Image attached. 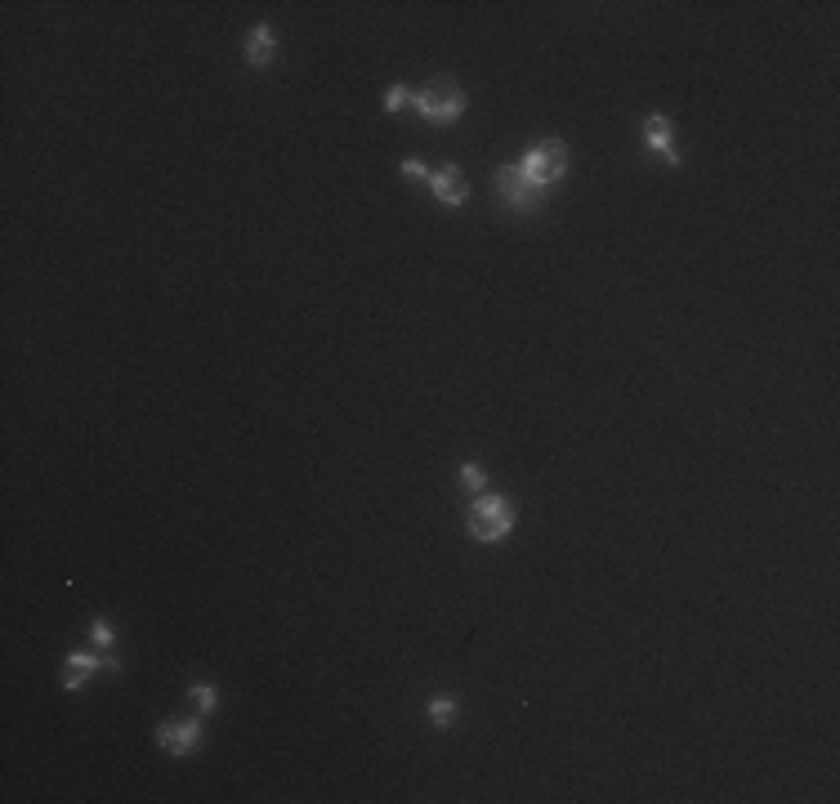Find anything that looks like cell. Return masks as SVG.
Instances as JSON below:
<instances>
[{"label": "cell", "mask_w": 840, "mask_h": 804, "mask_svg": "<svg viewBox=\"0 0 840 804\" xmlns=\"http://www.w3.org/2000/svg\"><path fill=\"white\" fill-rule=\"evenodd\" d=\"M429 188H434V197L443 201V206H465L470 201V184H465V175L456 166H443V170H429L425 179Z\"/></svg>", "instance_id": "obj_7"}, {"label": "cell", "mask_w": 840, "mask_h": 804, "mask_svg": "<svg viewBox=\"0 0 840 804\" xmlns=\"http://www.w3.org/2000/svg\"><path fill=\"white\" fill-rule=\"evenodd\" d=\"M456 711H461V706H456V697H434V702H429V724H434V729H452Z\"/></svg>", "instance_id": "obj_10"}, {"label": "cell", "mask_w": 840, "mask_h": 804, "mask_svg": "<svg viewBox=\"0 0 840 804\" xmlns=\"http://www.w3.org/2000/svg\"><path fill=\"white\" fill-rule=\"evenodd\" d=\"M99 666H108V670H121L117 666V657H94V653H68V675H63V688L68 693H81L85 688V679L94 675Z\"/></svg>", "instance_id": "obj_8"}, {"label": "cell", "mask_w": 840, "mask_h": 804, "mask_svg": "<svg viewBox=\"0 0 840 804\" xmlns=\"http://www.w3.org/2000/svg\"><path fill=\"white\" fill-rule=\"evenodd\" d=\"M90 635H94V644H99L103 653H112V648H117V635H112V626H108V621H94V626H90Z\"/></svg>", "instance_id": "obj_13"}, {"label": "cell", "mask_w": 840, "mask_h": 804, "mask_svg": "<svg viewBox=\"0 0 840 804\" xmlns=\"http://www.w3.org/2000/svg\"><path fill=\"white\" fill-rule=\"evenodd\" d=\"M496 193H501V201L514 210V215H532V210H541V201L550 197L546 188H537L528 175H523V166L496 170Z\"/></svg>", "instance_id": "obj_4"}, {"label": "cell", "mask_w": 840, "mask_h": 804, "mask_svg": "<svg viewBox=\"0 0 840 804\" xmlns=\"http://www.w3.org/2000/svg\"><path fill=\"white\" fill-rule=\"evenodd\" d=\"M644 143H648V152H657L662 161L680 166V152H675V130H671V117H666V112H648V121H644Z\"/></svg>", "instance_id": "obj_6"}, {"label": "cell", "mask_w": 840, "mask_h": 804, "mask_svg": "<svg viewBox=\"0 0 840 804\" xmlns=\"http://www.w3.org/2000/svg\"><path fill=\"white\" fill-rule=\"evenodd\" d=\"M278 59V32L269 23H255L251 36H246V63L251 67H269Z\"/></svg>", "instance_id": "obj_9"}, {"label": "cell", "mask_w": 840, "mask_h": 804, "mask_svg": "<svg viewBox=\"0 0 840 804\" xmlns=\"http://www.w3.org/2000/svg\"><path fill=\"white\" fill-rule=\"evenodd\" d=\"M456 474H461V487H470V492H483V487H488V474H483L474 461H465Z\"/></svg>", "instance_id": "obj_11"}, {"label": "cell", "mask_w": 840, "mask_h": 804, "mask_svg": "<svg viewBox=\"0 0 840 804\" xmlns=\"http://www.w3.org/2000/svg\"><path fill=\"white\" fill-rule=\"evenodd\" d=\"M465 528H470L474 541L496 545L514 532V505L510 496H496V492H479V501L465 510Z\"/></svg>", "instance_id": "obj_1"}, {"label": "cell", "mask_w": 840, "mask_h": 804, "mask_svg": "<svg viewBox=\"0 0 840 804\" xmlns=\"http://www.w3.org/2000/svg\"><path fill=\"white\" fill-rule=\"evenodd\" d=\"M157 742L166 755H188L197 751V742H202V720H170L157 729Z\"/></svg>", "instance_id": "obj_5"}, {"label": "cell", "mask_w": 840, "mask_h": 804, "mask_svg": "<svg viewBox=\"0 0 840 804\" xmlns=\"http://www.w3.org/2000/svg\"><path fill=\"white\" fill-rule=\"evenodd\" d=\"M519 166H523V175H528L532 184L546 188V193H550V188H555L559 179L568 175V143H563V139H541V143H532L528 157H523Z\"/></svg>", "instance_id": "obj_3"}, {"label": "cell", "mask_w": 840, "mask_h": 804, "mask_svg": "<svg viewBox=\"0 0 840 804\" xmlns=\"http://www.w3.org/2000/svg\"><path fill=\"white\" fill-rule=\"evenodd\" d=\"M193 702H197V711H202V715L215 711V702H219L215 684H193Z\"/></svg>", "instance_id": "obj_12"}, {"label": "cell", "mask_w": 840, "mask_h": 804, "mask_svg": "<svg viewBox=\"0 0 840 804\" xmlns=\"http://www.w3.org/2000/svg\"><path fill=\"white\" fill-rule=\"evenodd\" d=\"M407 99H412V94H407V85H394V90L385 94V112H398Z\"/></svg>", "instance_id": "obj_14"}, {"label": "cell", "mask_w": 840, "mask_h": 804, "mask_svg": "<svg viewBox=\"0 0 840 804\" xmlns=\"http://www.w3.org/2000/svg\"><path fill=\"white\" fill-rule=\"evenodd\" d=\"M403 175H407V179H429V170H425V161L407 157V161H403Z\"/></svg>", "instance_id": "obj_15"}, {"label": "cell", "mask_w": 840, "mask_h": 804, "mask_svg": "<svg viewBox=\"0 0 840 804\" xmlns=\"http://www.w3.org/2000/svg\"><path fill=\"white\" fill-rule=\"evenodd\" d=\"M412 103H416L420 121H429V126H456V121L465 117V90H461V85H452V81L425 85Z\"/></svg>", "instance_id": "obj_2"}]
</instances>
